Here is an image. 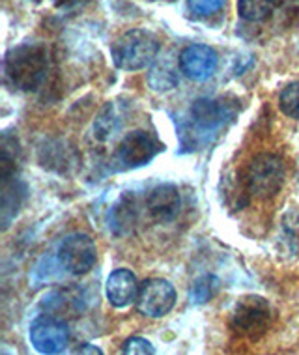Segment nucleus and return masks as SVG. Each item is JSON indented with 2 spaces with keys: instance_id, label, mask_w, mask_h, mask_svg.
I'll use <instances>...</instances> for the list:
<instances>
[{
  "instance_id": "b1692460",
  "label": "nucleus",
  "mask_w": 299,
  "mask_h": 355,
  "mask_svg": "<svg viewBox=\"0 0 299 355\" xmlns=\"http://www.w3.org/2000/svg\"><path fill=\"white\" fill-rule=\"evenodd\" d=\"M74 355H103V352L98 346H94V344H83V346L75 349Z\"/></svg>"
},
{
  "instance_id": "f3484780",
  "label": "nucleus",
  "mask_w": 299,
  "mask_h": 355,
  "mask_svg": "<svg viewBox=\"0 0 299 355\" xmlns=\"http://www.w3.org/2000/svg\"><path fill=\"white\" fill-rule=\"evenodd\" d=\"M135 219H137V211H135V200L131 196L120 198L110 211V225L117 234L128 232L129 228L133 227Z\"/></svg>"
},
{
  "instance_id": "f03ea898",
  "label": "nucleus",
  "mask_w": 299,
  "mask_h": 355,
  "mask_svg": "<svg viewBox=\"0 0 299 355\" xmlns=\"http://www.w3.org/2000/svg\"><path fill=\"white\" fill-rule=\"evenodd\" d=\"M112 62L123 71H139L152 66L159 56V42L152 32L131 28L112 43Z\"/></svg>"
},
{
  "instance_id": "423d86ee",
  "label": "nucleus",
  "mask_w": 299,
  "mask_h": 355,
  "mask_svg": "<svg viewBox=\"0 0 299 355\" xmlns=\"http://www.w3.org/2000/svg\"><path fill=\"white\" fill-rule=\"evenodd\" d=\"M58 260L62 268L71 275H85L96 266L98 260V249L94 239L88 234L75 232L69 234L60 243L58 249Z\"/></svg>"
},
{
  "instance_id": "4be33fe9",
  "label": "nucleus",
  "mask_w": 299,
  "mask_h": 355,
  "mask_svg": "<svg viewBox=\"0 0 299 355\" xmlns=\"http://www.w3.org/2000/svg\"><path fill=\"white\" fill-rule=\"evenodd\" d=\"M123 355H155V349L146 338L131 337L123 346Z\"/></svg>"
},
{
  "instance_id": "39448f33",
  "label": "nucleus",
  "mask_w": 299,
  "mask_h": 355,
  "mask_svg": "<svg viewBox=\"0 0 299 355\" xmlns=\"http://www.w3.org/2000/svg\"><path fill=\"white\" fill-rule=\"evenodd\" d=\"M161 152H163V142L159 141L157 135L139 129L123 137L114 153V161L120 168H141L152 163Z\"/></svg>"
},
{
  "instance_id": "aec40b11",
  "label": "nucleus",
  "mask_w": 299,
  "mask_h": 355,
  "mask_svg": "<svg viewBox=\"0 0 299 355\" xmlns=\"http://www.w3.org/2000/svg\"><path fill=\"white\" fill-rule=\"evenodd\" d=\"M217 284H219V282H217L215 277H200V279L193 284V288H191V301L196 303V305L210 301L212 300V295L215 294V290H217Z\"/></svg>"
},
{
  "instance_id": "1a4fd4ad",
  "label": "nucleus",
  "mask_w": 299,
  "mask_h": 355,
  "mask_svg": "<svg viewBox=\"0 0 299 355\" xmlns=\"http://www.w3.org/2000/svg\"><path fill=\"white\" fill-rule=\"evenodd\" d=\"M234 114H236V109L223 98H200L193 101L189 109V120L193 128L202 133L219 131L228 120H232Z\"/></svg>"
},
{
  "instance_id": "6e6552de",
  "label": "nucleus",
  "mask_w": 299,
  "mask_h": 355,
  "mask_svg": "<svg viewBox=\"0 0 299 355\" xmlns=\"http://www.w3.org/2000/svg\"><path fill=\"white\" fill-rule=\"evenodd\" d=\"M31 343L42 355L62 354L69 344V329L55 316H37L31 324Z\"/></svg>"
},
{
  "instance_id": "5701e85b",
  "label": "nucleus",
  "mask_w": 299,
  "mask_h": 355,
  "mask_svg": "<svg viewBox=\"0 0 299 355\" xmlns=\"http://www.w3.org/2000/svg\"><path fill=\"white\" fill-rule=\"evenodd\" d=\"M88 0H53V4L56 8H62V10H71V8H79L83 4H86Z\"/></svg>"
},
{
  "instance_id": "6ab92c4d",
  "label": "nucleus",
  "mask_w": 299,
  "mask_h": 355,
  "mask_svg": "<svg viewBox=\"0 0 299 355\" xmlns=\"http://www.w3.org/2000/svg\"><path fill=\"white\" fill-rule=\"evenodd\" d=\"M279 107L288 118L299 120V80L284 86L279 96Z\"/></svg>"
},
{
  "instance_id": "4468645a",
  "label": "nucleus",
  "mask_w": 299,
  "mask_h": 355,
  "mask_svg": "<svg viewBox=\"0 0 299 355\" xmlns=\"http://www.w3.org/2000/svg\"><path fill=\"white\" fill-rule=\"evenodd\" d=\"M25 185L19 182L17 178L4 180L2 182V206H0V217H2V228L6 230L12 219L17 215L23 198H25Z\"/></svg>"
},
{
  "instance_id": "7ed1b4c3",
  "label": "nucleus",
  "mask_w": 299,
  "mask_h": 355,
  "mask_svg": "<svg viewBox=\"0 0 299 355\" xmlns=\"http://www.w3.org/2000/svg\"><path fill=\"white\" fill-rule=\"evenodd\" d=\"M245 187L250 195L260 200L271 198L284 185L287 165L275 153H258L245 168Z\"/></svg>"
},
{
  "instance_id": "2eb2a0df",
  "label": "nucleus",
  "mask_w": 299,
  "mask_h": 355,
  "mask_svg": "<svg viewBox=\"0 0 299 355\" xmlns=\"http://www.w3.org/2000/svg\"><path fill=\"white\" fill-rule=\"evenodd\" d=\"M122 109L117 103H109L107 107H103L94 122V137L99 142H109L117 135L118 129H122Z\"/></svg>"
},
{
  "instance_id": "0eeeda50",
  "label": "nucleus",
  "mask_w": 299,
  "mask_h": 355,
  "mask_svg": "<svg viewBox=\"0 0 299 355\" xmlns=\"http://www.w3.org/2000/svg\"><path fill=\"white\" fill-rule=\"evenodd\" d=\"M137 309L139 313L150 318H161L176 305V290L165 279H148L139 288L137 295Z\"/></svg>"
},
{
  "instance_id": "20e7f679",
  "label": "nucleus",
  "mask_w": 299,
  "mask_h": 355,
  "mask_svg": "<svg viewBox=\"0 0 299 355\" xmlns=\"http://www.w3.org/2000/svg\"><path fill=\"white\" fill-rule=\"evenodd\" d=\"M271 324V306L260 295H244L232 311L230 327L245 338L262 337Z\"/></svg>"
},
{
  "instance_id": "412c9836",
  "label": "nucleus",
  "mask_w": 299,
  "mask_h": 355,
  "mask_svg": "<svg viewBox=\"0 0 299 355\" xmlns=\"http://www.w3.org/2000/svg\"><path fill=\"white\" fill-rule=\"evenodd\" d=\"M225 2L226 0H187V8L196 17H212L217 12H221Z\"/></svg>"
},
{
  "instance_id": "f257e3e1",
  "label": "nucleus",
  "mask_w": 299,
  "mask_h": 355,
  "mask_svg": "<svg viewBox=\"0 0 299 355\" xmlns=\"http://www.w3.org/2000/svg\"><path fill=\"white\" fill-rule=\"evenodd\" d=\"M51 66L49 47L42 42L21 43L4 56V77L19 92H36Z\"/></svg>"
},
{
  "instance_id": "ddd939ff",
  "label": "nucleus",
  "mask_w": 299,
  "mask_h": 355,
  "mask_svg": "<svg viewBox=\"0 0 299 355\" xmlns=\"http://www.w3.org/2000/svg\"><path fill=\"white\" fill-rule=\"evenodd\" d=\"M180 56L174 58L171 53L157 56L148 71V85L155 92H171L180 83Z\"/></svg>"
},
{
  "instance_id": "dca6fc26",
  "label": "nucleus",
  "mask_w": 299,
  "mask_h": 355,
  "mask_svg": "<svg viewBox=\"0 0 299 355\" xmlns=\"http://www.w3.org/2000/svg\"><path fill=\"white\" fill-rule=\"evenodd\" d=\"M277 0H238L239 17L247 23H262L271 17Z\"/></svg>"
},
{
  "instance_id": "f8f14e48",
  "label": "nucleus",
  "mask_w": 299,
  "mask_h": 355,
  "mask_svg": "<svg viewBox=\"0 0 299 355\" xmlns=\"http://www.w3.org/2000/svg\"><path fill=\"white\" fill-rule=\"evenodd\" d=\"M139 281L133 271L129 270H114L107 279V300L112 306L123 309L137 301L139 295Z\"/></svg>"
},
{
  "instance_id": "9b49d317",
  "label": "nucleus",
  "mask_w": 299,
  "mask_h": 355,
  "mask_svg": "<svg viewBox=\"0 0 299 355\" xmlns=\"http://www.w3.org/2000/svg\"><path fill=\"white\" fill-rule=\"evenodd\" d=\"M182 208V195L176 185L161 184L148 195L146 209L150 219L155 223H171Z\"/></svg>"
},
{
  "instance_id": "9d476101",
  "label": "nucleus",
  "mask_w": 299,
  "mask_h": 355,
  "mask_svg": "<svg viewBox=\"0 0 299 355\" xmlns=\"http://www.w3.org/2000/svg\"><path fill=\"white\" fill-rule=\"evenodd\" d=\"M217 53L208 45H202V43H195L189 45L180 53V68L182 73L191 80L196 83H204L214 77L217 71Z\"/></svg>"
},
{
  "instance_id": "a211bd4d",
  "label": "nucleus",
  "mask_w": 299,
  "mask_h": 355,
  "mask_svg": "<svg viewBox=\"0 0 299 355\" xmlns=\"http://www.w3.org/2000/svg\"><path fill=\"white\" fill-rule=\"evenodd\" d=\"M281 234L288 251L299 257V208H293L284 214L281 220Z\"/></svg>"
}]
</instances>
